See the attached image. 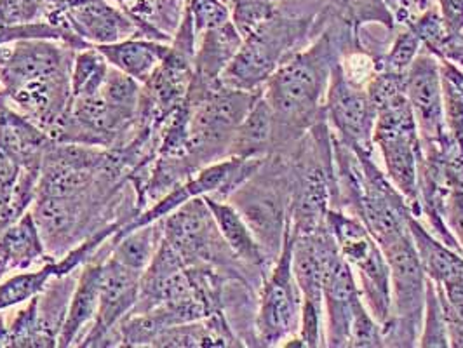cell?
Masks as SVG:
<instances>
[{"label": "cell", "instance_id": "obj_26", "mask_svg": "<svg viewBox=\"0 0 463 348\" xmlns=\"http://www.w3.org/2000/svg\"><path fill=\"white\" fill-rule=\"evenodd\" d=\"M420 347L446 348L449 347L448 324L444 308L440 303L439 293L436 284L427 277L425 286V306H423V324L418 336Z\"/></svg>", "mask_w": 463, "mask_h": 348}, {"label": "cell", "instance_id": "obj_33", "mask_svg": "<svg viewBox=\"0 0 463 348\" xmlns=\"http://www.w3.org/2000/svg\"><path fill=\"white\" fill-rule=\"evenodd\" d=\"M438 60H446L455 67L463 70V30L455 35L446 37L444 44L440 47Z\"/></svg>", "mask_w": 463, "mask_h": 348}, {"label": "cell", "instance_id": "obj_23", "mask_svg": "<svg viewBox=\"0 0 463 348\" xmlns=\"http://www.w3.org/2000/svg\"><path fill=\"white\" fill-rule=\"evenodd\" d=\"M163 240V220L139 227L137 230L112 237L110 256L117 261L145 272Z\"/></svg>", "mask_w": 463, "mask_h": 348}, {"label": "cell", "instance_id": "obj_9", "mask_svg": "<svg viewBox=\"0 0 463 348\" xmlns=\"http://www.w3.org/2000/svg\"><path fill=\"white\" fill-rule=\"evenodd\" d=\"M163 237L186 267L209 265L222 268L237 259L203 197L190 199L163 218Z\"/></svg>", "mask_w": 463, "mask_h": 348}, {"label": "cell", "instance_id": "obj_32", "mask_svg": "<svg viewBox=\"0 0 463 348\" xmlns=\"http://www.w3.org/2000/svg\"><path fill=\"white\" fill-rule=\"evenodd\" d=\"M439 13L448 35L463 30V0H439Z\"/></svg>", "mask_w": 463, "mask_h": 348}, {"label": "cell", "instance_id": "obj_17", "mask_svg": "<svg viewBox=\"0 0 463 348\" xmlns=\"http://www.w3.org/2000/svg\"><path fill=\"white\" fill-rule=\"evenodd\" d=\"M204 202L208 204L209 211L216 221V227L222 233L223 240L231 248L232 253L235 258L250 268H258L265 270L272 261L269 259L263 248L260 246L255 233L248 227L241 212L232 206L229 201L216 199L211 195L203 197Z\"/></svg>", "mask_w": 463, "mask_h": 348}, {"label": "cell", "instance_id": "obj_18", "mask_svg": "<svg viewBox=\"0 0 463 348\" xmlns=\"http://www.w3.org/2000/svg\"><path fill=\"white\" fill-rule=\"evenodd\" d=\"M51 258L32 211L0 233V261L9 272L39 267Z\"/></svg>", "mask_w": 463, "mask_h": 348}, {"label": "cell", "instance_id": "obj_22", "mask_svg": "<svg viewBox=\"0 0 463 348\" xmlns=\"http://www.w3.org/2000/svg\"><path fill=\"white\" fill-rule=\"evenodd\" d=\"M410 233L415 242L425 276L436 284H442L449 278L463 274V255L440 242L439 239L427 230L417 220L415 214L410 216Z\"/></svg>", "mask_w": 463, "mask_h": 348}, {"label": "cell", "instance_id": "obj_11", "mask_svg": "<svg viewBox=\"0 0 463 348\" xmlns=\"http://www.w3.org/2000/svg\"><path fill=\"white\" fill-rule=\"evenodd\" d=\"M325 99V117L338 133V139L350 148L373 152L376 107L366 89L348 80L340 61H335L331 69Z\"/></svg>", "mask_w": 463, "mask_h": 348}, {"label": "cell", "instance_id": "obj_8", "mask_svg": "<svg viewBox=\"0 0 463 348\" xmlns=\"http://www.w3.org/2000/svg\"><path fill=\"white\" fill-rule=\"evenodd\" d=\"M278 174L274 165L270 173H263L260 165L255 174L227 199L241 212L272 263L282 249L286 225L291 216L288 211L291 186L286 183L284 176Z\"/></svg>", "mask_w": 463, "mask_h": 348}, {"label": "cell", "instance_id": "obj_2", "mask_svg": "<svg viewBox=\"0 0 463 348\" xmlns=\"http://www.w3.org/2000/svg\"><path fill=\"white\" fill-rule=\"evenodd\" d=\"M373 145L382 154L387 178L406 199L411 212L420 216V165L423 150L406 94L376 108Z\"/></svg>", "mask_w": 463, "mask_h": 348}, {"label": "cell", "instance_id": "obj_1", "mask_svg": "<svg viewBox=\"0 0 463 348\" xmlns=\"http://www.w3.org/2000/svg\"><path fill=\"white\" fill-rule=\"evenodd\" d=\"M331 32L308 49L288 56L263 86L276 118V143L280 131L291 135L298 127H308L323 112L321 101L327 91L329 75L335 65Z\"/></svg>", "mask_w": 463, "mask_h": 348}, {"label": "cell", "instance_id": "obj_21", "mask_svg": "<svg viewBox=\"0 0 463 348\" xmlns=\"http://www.w3.org/2000/svg\"><path fill=\"white\" fill-rule=\"evenodd\" d=\"M276 145V118L263 93L242 118L229 146L227 157L261 159Z\"/></svg>", "mask_w": 463, "mask_h": 348}, {"label": "cell", "instance_id": "obj_31", "mask_svg": "<svg viewBox=\"0 0 463 348\" xmlns=\"http://www.w3.org/2000/svg\"><path fill=\"white\" fill-rule=\"evenodd\" d=\"M444 221L463 253V188H451L444 202Z\"/></svg>", "mask_w": 463, "mask_h": 348}, {"label": "cell", "instance_id": "obj_5", "mask_svg": "<svg viewBox=\"0 0 463 348\" xmlns=\"http://www.w3.org/2000/svg\"><path fill=\"white\" fill-rule=\"evenodd\" d=\"M391 267L392 310L382 325L385 345L413 347L421 331L427 276L411 239L404 233L382 248Z\"/></svg>", "mask_w": 463, "mask_h": 348}, {"label": "cell", "instance_id": "obj_29", "mask_svg": "<svg viewBox=\"0 0 463 348\" xmlns=\"http://www.w3.org/2000/svg\"><path fill=\"white\" fill-rule=\"evenodd\" d=\"M186 9L197 35L231 22L229 7L222 0H186Z\"/></svg>", "mask_w": 463, "mask_h": 348}, {"label": "cell", "instance_id": "obj_15", "mask_svg": "<svg viewBox=\"0 0 463 348\" xmlns=\"http://www.w3.org/2000/svg\"><path fill=\"white\" fill-rule=\"evenodd\" d=\"M70 28L91 46L139 37L137 24L110 0H61Z\"/></svg>", "mask_w": 463, "mask_h": 348}, {"label": "cell", "instance_id": "obj_10", "mask_svg": "<svg viewBox=\"0 0 463 348\" xmlns=\"http://www.w3.org/2000/svg\"><path fill=\"white\" fill-rule=\"evenodd\" d=\"M141 274L109 255L101 268L96 319L77 347H120L118 325L138 302Z\"/></svg>", "mask_w": 463, "mask_h": 348}, {"label": "cell", "instance_id": "obj_20", "mask_svg": "<svg viewBox=\"0 0 463 348\" xmlns=\"http://www.w3.org/2000/svg\"><path fill=\"white\" fill-rule=\"evenodd\" d=\"M96 47L107 58L110 67L120 70L122 73L138 80L139 84H145L161 67L171 49V42L131 37L114 44Z\"/></svg>", "mask_w": 463, "mask_h": 348}, {"label": "cell", "instance_id": "obj_34", "mask_svg": "<svg viewBox=\"0 0 463 348\" xmlns=\"http://www.w3.org/2000/svg\"><path fill=\"white\" fill-rule=\"evenodd\" d=\"M440 75H444L448 80H451L457 89L463 94V70L455 67L453 63L446 61V60H439Z\"/></svg>", "mask_w": 463, "mask_h": 348}, {"label": "cell", "instance_id": "obj_13", "mask_svg": "<svg viewBox=\"0 0 463 348\" xmlns=\"http://www.w3.org/2000/svg\"><path fill=\"white\" fill-rule=\"evenodd\" d=\"M364 305L350 265L344 256H336L325 277L326 347H348L352 321Z\"/></svg>", "mask_w": 463, "mask_h": 348}, {"label": "cell", "instance_id": "obj_3", "mask_svg": "<svg viewBox=\"0 0 463 348\" xmlns=\"http://www.w3.org/2000/svg\"><path fill=\"white\" fill-rule=\"evenodd\" d=\"M326 225L338 244L340 255L350 265L371 315L385 324L392 310V282L391 267L380 244L355 214L348 216L327 209Z\"/></svg>", "mask_w": 463, "mask_h": 348}, {"label": "cell", "instance_id": "obj_6", "mask_svg": "<svg viewBox=\"0 0 463 348\" xmlns=\"http://www.w3.org/2000/svg\"><path fill=\"white\" fill-rule=\"evenodd\" d=\"M338 255V244L326 223L314 232H295L293 272L300 287V342L303 347L326 345V270Z\"/></svg>", "mask_w": 463, "mask_h": 348}, {"label": "cell", "instance_id": "obj_30", "mask_svg": "<svg viewBox=\"0 0 463 348\" xmlns=\"http://www.w3.org/2000/svg\"><path fill=\"white\" fill-rule=\"evenodd\" d=\"M440 79H442V107H444L446 129L453 138L463 143V94L444 75H440Z\"/></svg>", "mask_w": 463, "mask_h": 348}, {"label": "cell", "instance_id": "obj_24", "mask_svg": "<svg viewBox=\"0 0 463 348\" xmlns=\"http://www.w3.org/2000/svg\"><path fill=\"white\" fill-rule=\"evenodd\" d=\"M52 277H56L54 258L47 259L46 263L35 268L18 270L16 274L0 278V312L16 308L33 300L44 291L47 282Z\"/></svg>", "mask_w": 463, "mask_h": 348}, {"label": "cell", "instance_id": "obj_27", "mask_svg": "<svg viewBox=\"0 0 463 348\" xmlns=\"http://www.w3.org/2000/svg\"><path fill=\"white\" fill-rule=\"evenodd\" d=\"M421 47H423V44L418 39L417 33L411 28L406 26V30L401 32L395 37L394 44L391 47V51L383 56L380 70L399 71V73L406 71V70L411 67V63L415 61V58L420 54Z\"/></svg>", "mask_w": 463, "mask_h": 348}, {"label": "cell", "instance_id": "obj_14", "mask_svg": "<svg viewBox=\"0 0 463 348\" xmlns=\"http://www.w3.org/2000/svg\"><path fill=\"white\" fill-rule=\"evenodd\" d=\"M73 54L75 49L60 41L28 39L13 42L9 56L0 69L4 93H9L30 80L71 69Z\"/></svg>", "mask_w": 463, "mask_h": 348}, {"label": "cell", "instance_id": "obj_28", "mask_svg": "<svg viewBox=\"0 0 463 348\" xmlns=\"http://www.w3.org/2000/svg\"><path fill=\"white\" fill-rule=\"evenodd\" d=\"M408 28H411L418 35V39L421 41L423 49H427L429 52H432L436 58L439 56L440 47L444 44L448 32L442 24L440 13L438 9L427 7L420 18H413L410 24H406Z\"/></svg>", "mask_w": 463, "mask_h": 348}, {"label": "cell", "instance_id": "obj_16", "mask_svg": "<svg viewBox=\"0 0 463 348\" xmlns=\"http://www.w3.org/2000/svg\"><path fill=\"white\" fill-rule=\"evenodd\" d=\"M110 251H112V239L101 248V251L94 256L91 261H88L80 268L75 287L70 296L67 317L58 334V347L67 348L77 345V342L82 340L84 331H88L90 325H93L98 314V303H99L101 268H103V261L109 258Z\"/></svg>", "mask_w": 463, "mask_h": 348}, {"label": "cell", "instance_id": "obj_35", "mask_svg": "<svg viewBox=\"0 0 463 348\" xmlns=\"http://www.w3.org/2000/svg\"><path fill=\"white\" fill-rule=\"evenodd\" d=\"M117 4L120 5V4H124V2H129V0H116Z\"/></svg>", "mask_w": 463, "mask_h": 348}, {"label": "cell", "instance_id": "obj_4", "mask_svg": "<svg viewBox=\"0 0 463 348\" xmlns=\"http://www.w3.org/2000/svg\"><path fill=\"white\" fill-rule=\"evenodd\" d=\"M310 24V18H289L276 9L269 20L242 39L220 77L222 84L239 91H263L265 82L286 60L291 47L308 33Z\"/></svg>", "mask_w": 463, "mask_h": 348}, {"label": "cell", "instance_id": "obj_12", "mask_svg": "<svg viewBox=\"0 0 463 348\" xmlns=\"http://www.w3.org/2000/svg\"><path fill=\"white\" fill-rule=\"evenodd\" d=\"M406 96L417 122L421 148H434L446 136L439 60L421 49L406 70Z\"/></svg>", "mask_w": 463, "mask_h": 348}, {"label": "cell", "instance_id": "obj_25", "mask_svg": "<svg viewBox=\"0 0 463 348\" xmlns=\"http://www.w3.org/2000/svg\"><path fill=\"white\" fill-rule=\"evenodd\" d=\"M110 71V63L96 46H88L75 51L71 70H70V88L71 98L93 96L101 91Z\"/></svg>", "mask_w": 463, "mask_h": 348}, {"label": "cell", "instance_id": "obj_7", "mask_svg": "<svg viewBox=\"0 0 463 348\" xmlns=\"http://www.w3.org/2000/svg\"><path fill=\"white\" fill-rule=\"evenodd\" d=\"M293 242L295 230L289 216L282 249L261 286L256 314V340L261 347H276L300 331L301 295L293 272Z\"/></svg>", "mask_w": 463, "mask_h": 348}, {"label": "cell", "instance_id": "obj_19", "mask_svg": "<svg viewBox=\"0 0 463 348\" xmlns=\"http://www.w3.org/2000/svg\"><path fill=\"white\" fill-rule=\"evenodd\" d=\"M201 44L195 51L194 58V77L192 82L201 86L220 84V77L225 67L242 44V35L235 24H222L201 33Z\"/></svg>", "mask_w": 463, "mask_h": 348}]
</instances>
